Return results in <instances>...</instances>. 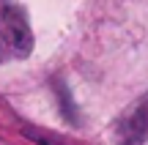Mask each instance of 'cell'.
<instances>
[{"mask_svg":"<svg viewBox=\"0 0 148 145\" xmlns=\"http://www.w3.org/2000/svg\"><path fill=\"white\" fill-rule=\"evenodd\" d=\"M33 49V33L25 11L16 0H0V63L27 58Z\"/></svg>","mask_w":148,"mask_h":145,"instance_id":"obj_1","label":"cell"},{"mask_svg":"<svg viewBox=\"0 0 148 145\" xmlns=\"http://www.w3.org/2000/svg\"><path fill=\"white\" fill-rule=\"evenodd\" d=\"M145 137H148V99H143L118 126L121 145H143Z\"/></svg>","mask_w":148,"mask_h":145,"instance_id":"obj_2","label":"cell"},{"mask_svg":"<svg viewBox=\"0 0 148 145\" xmlns=\"http://www.w3.org/2000/svg\"><path fill=\"white\" fill-rule=\"evenodd\" d=\"M58 99H60V107H66V115H69V120L74 123V120H77V115H74V104H71L69 91H66L63 85H58Z\"/></svg>","mask_w":148,"mask_h":145,"instance_id":"obj_3","label":"cell"}]
</instances>
